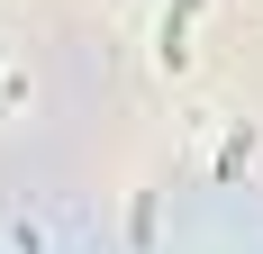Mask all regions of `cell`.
<instances>
[{"label":"cell","instance_id":"6da1fadb","mask_svg":"<svg viewBox=\"0 0 263 254\" xmlns=\"http://www.w3.org/2000/svg\"><path fill=\"white\" fill-rule=\"evenodd\" d=\"M200 9H209V0H173V9L155 19V64H163V73H191V55H200L191 27H200Z\"/></svg>","mask_w":263,"mask_h":254}]
</instances>
